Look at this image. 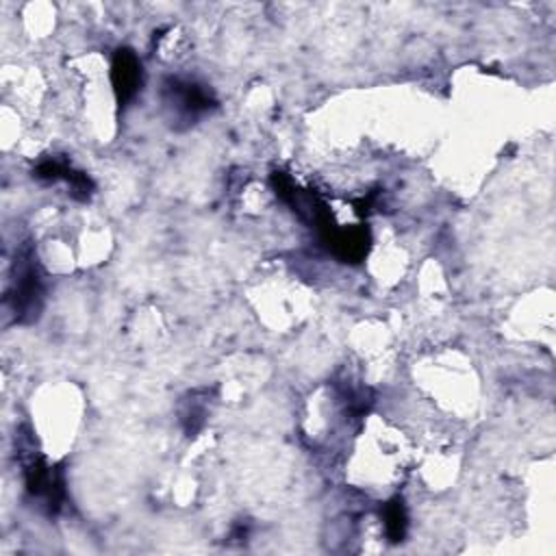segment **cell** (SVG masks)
Segmentation results:
<instances>
[{
    "instance_id": "5",
    "label": "cell",
    "mask_w": 556,
    "mask_h": 556,
    "mask_svg": "<svg viewBox=\"0 0 556 556\" xmlns=\"http://www.w3.org/2000/svg\"><path fill=\"white\" fill-rule=\"evenodd\" d=\"M369 230L365 226H334L321 243L345 263H358L369 250Z\"/></svg>"
},
{
    "instance_id": "3",
    "label": "cell",
    "mask_w": 556,
    "mask_h": 556,
    "mask_svg": "<svg viewBox=\"0 0 556 556\" xmlns=\"http://www.w3.org/2000/svg\"><path fill=\"white\" fill-rule=\"evenodd\" d=\"M163 102L174 113V117L182 122H193L217 104L213 91L206 85L180 76H172L163 83Z\"/></svg>"
},
{
    "instance_id": "2",
    "label": "cell",
    "mask_w": 556,
    "mask_h": 556,
    "mask_svg": "<svg viewBox=\"0 0 556 556\" xmlns=\"http://www.w3.org/2000/svg\"><path fill=\"white\" fill-rule=\"evenodd\" d=\"M20 458L28 495L39 500L48 515H56L65 504V480L61 469L50 467L30 445L28 450L20 447Z\"/></svg>"
},
{
    "instance_id": "6",
    "label": "cell",
    "mask_w": 556,
    "mask_h": 556,
    "mask_svg": "<svg viewBox=\"0 0 556 556\" xmlns=\"http://www.w3.org/2000/svg\"><path fill=\"white\" fill-rule=\"evenodd\" d=\"M382 521H384V532L387 539L393 543H400L406 536V528H408V515H406V506L402 497H393L384 504L382 508Z\"/></svg>"
},
{
    "instance_id": "4",
    "label": "cell",
    "mask_w": 556,
    "mask_h": 556,
    "mask_svg": "<svg viewBox=\"0 0 556 556\" xmlns=\"http://www.w3.org/2000/svg\"><path fill=\"white\" fill-rule=\"evenodd\" d=\"M141 61L130 48H117L111 61V85L119 106H126L141 89Z\"/></svg>"
},
{
    "instance_id": "1",
    "label": "cell",
    "mask_w": 556,
    "mask_h": 556,
    "mask_svg": "<svg viewBox=\"0 0 556 556\" xmlns=\"http://www.w3.org/2000/svg\"><path fill=\"white\" fill-rule=\"evenodd\" d=\"M13 269H15V276L11 280V291H9L11 311L15 315V321L30 324L43 311V298H46L43 276L30 250H24L17 254Z\"/></svg>"
}]
</instances>
